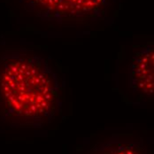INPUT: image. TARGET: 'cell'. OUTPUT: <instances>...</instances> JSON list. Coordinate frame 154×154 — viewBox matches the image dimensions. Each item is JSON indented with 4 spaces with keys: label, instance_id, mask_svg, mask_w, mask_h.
<instances>
[{
    "label": "cell",
    "instance_id": "7a4b0ae2",
    "mask_svg": "<svg viewBox=\"0 0 154 154\" xmlns=\"http://www.w3.org/2000/svg\"><path fill=\"white\" fill-rule=\"evenodd\" d=\"M23 8L42 20L58 23L87 22L102 19L109 0H19Z\"/></svg>",
    "mask_w": 154,
    "mask_h": 154
},
{
    "label": "cell",
    "instance_id": "3957f363",
    "mask_svg": "<svg viewBox=\"0 0 154 154\" xmlns=\"http://www.w3.org/2000/svg\"><path fill=\"white\" fill-rule=\"evenodd\" d=\"M129 87L132 91L153 97L154 48L148 44L134 55L129 65Z\"/></svg>",
    "mask_w": 154,
    "mask_h": 154
},
{
    "label": "cell",
    "instance_id": "6da1fadb",
    "mask_svg": "<svg viewBox=\"0 0 154 154\" xmlns=\"http://www.w3.org/2000/svg\"><path fill=\"white\" fill-rule=\"evenodd\" d=\"M60 81L49 63L26 49L0 55V119L13 127L39 128L61 112Z\"/></svg>",
    "mask_w": 154,
    "mask_h": 154
},
{
    "label": "cell",
    "instance_id": "277c9868",
    "mask_svg": "<svg viewBox=\"0 0 154 154\" xmlns=\"http://www.w3.org/2000/svg\"><path fill=\"white\" fill-rule=\"evenodd\" d=\"M86 154H148L140 140L110 137L95 144Z\"/></svg>",
    "mask_w": 154,
    "mask_h": 154
}]
</instances>
